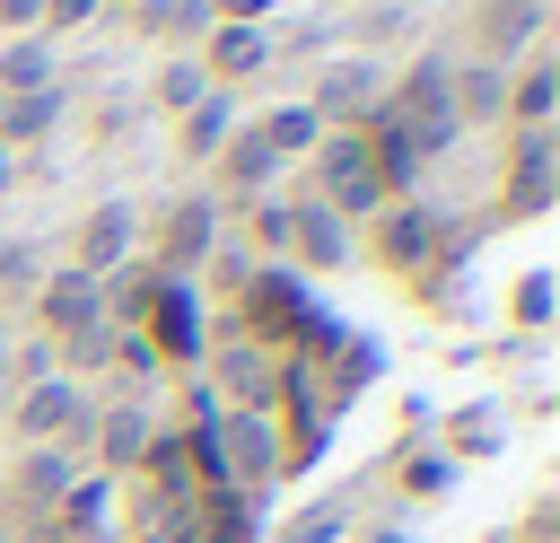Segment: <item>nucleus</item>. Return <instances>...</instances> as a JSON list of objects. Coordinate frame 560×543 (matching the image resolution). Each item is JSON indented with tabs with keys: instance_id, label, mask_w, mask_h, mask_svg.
Listing matches in <instances>:
<instances>
[{
	"instance_id": "1",
	"label": "nucleus",
	"mask_w": 560,
	"mask_h": 543,
	"mask_svg": "<svg viewBox=\"0 0 560 543\" xmlns=\"http://www.w3.org/2000/svg\"><path fill=\"white\" fill-rule=\"evenodd\" d=\"M350 245H359L394 289H411V298H420L429 280H446V272H455V228H446V210H438V201H420V193H411V201H385Z\"/></svg>"
},
{
	"instance_id": "2",
	"label": "nucleus",
	"mask_w": 560,
	"mask_h": 543,
	"mask_svg": "<svg viewBox=\"0 0 560 543\" xmlns=\"http://www.w3.org/2000/svg\"><path fill=\"white\" fill-rule=\"evenodd\" d=\"M219 236H228V219H219V201L192 184V193H166L158 219H140V263H149L158 280H201V263L219 254Z\"/></svg>"
},
{
	"instance_id": "3",
	"label": "nucleus",
	"mask_w": 560,
	"mask_h": 543,
	"mask_svg": "<svg viewBox=\"0 0 560 543\" xmlns=\"http://www.w3.org/2000/svg\"><path fill=\"white\" fill-rule=\"evenodd\" d=\"M306 201H324L341 228H368L394 193H385V175H376V158H368L359 131H324V140L306 149Z\"/></svg>"
},
{
	"instance_id": "4",
	"label": "nucleus",
	"mask_w": 560,
	"mask_h": 543,
	"mask_svg": "<svg viewBox=\"0 0 560 543\" xmlns=\"http://www.w3.org/2000/svg\"><path fill=\"white\" fill-rule=\"evenodd\" d=\"M490 219L499 228H525V219H542L551 201H560V149H551V131H499V175H490Z\"/></svg>"
},
{
	"instance_id": "5",
	"label": "nucleus",
	"mask_w": 560,
	"mask_h": 543,
	"mask_svg": "<svg viewBox=\"0 0 560 543\" xmlns=\"http://www.w3.org/2000/svg\"><path fill=\"white\" fill-rule=\"evenodd\" d=\"M70 482H79V464H70L61 447H9V455H0V525L18 534V525H35V517H52V508L70 499Z\"/></svg>"
},
{
	"instance_id": "6",
	"label": "nucleus",
	"mask_w": 560,
	"mask_h": 543,
	"mask_svg": "<svg viewBox=\"0 0 560 543\" xmlns=\"http://www.w3.org/2000/svg\"><path fill=\"white\" fill-rule=\"evenodd\" d=\"M158 429H166V420H158V403H140V394H96V429H88V473H96V482H131Z\"/></svg>"
},
{
	"instance_id": "7",
	"label": "nucleus",
	"mask_w": 560,
	"mask_h": 543,
	"mask_svg": "<svg viewBox=\"0 0 560 543\" xmlns=\"http://www.w3.org/2000/svg\"><path fill=\"white\" fill-rule=\"evenodd\" d=\"M376 96H385L376 53H324V61H315V88H306V114H315L324 131H359V123L376 114Z\"/></svg>"
},
{
	"instance_id": "8",
	"label": "nucleus",
	"mask_w": 560,
	"mask_h": 543,
	"mask_svg": "<svg viewBox=\"0 0 560 543\" xmlns=\"http://www.w3.org/2000/svg\"><path fill=\"white\" fill-rule=\"evenodd\" d=\"M131 254H140V201H131V193L88 201V210H79V228H70V245H61V263H70V272H88V280L122 272Z\"/></svg>"
},
{
	"instance_id": "9",
	"label": "nucleus",
	"mask_w": 560,
	"mask_h": 543,
	"mask_svg": "<svg viewBox=\"0 0 560 543\" xmlns=\"http://www.w3.org/2000/svg\"><path fill=\"white\" fill-rule=\"evenodd\" d=\"M201 175H210L201 193L219 201V219H236L245 201H262V193H280V158L262 149V131H254V123H236V131H228V140L210 149V166H201Z\"/></svg>"
},
{
	"instance_id": "10",
	"label": "nucleus",
	"mask_w": 560,
	"mask_h": 543,
	"mask_svg": "<svg viewBox=\"0 0 560 543\" xmlns=\"http://www.w3.org/2000/svg\"><path fill=\"white\" fill-rule=\"evenodd\" d=\"M140 342L158 350V368H166V377H192V368H201V350H210L201 289H192V280H166V289H158V307L140 315Z\"/></svg>"
},
{
	"instance_id": "11",
	"label": "nucleus",
	"mask_w": 560,
	"mask_h": 543,
	"mask_svg": "<svg viewBox=\"0 0 560 543\" xmlns=\"http://www.w3.org/2000/svg\"><path fill=\"white\" fill-rule=\"evenodd\" d=\"M280 272H289V280H332V272H350V228H341L324 201H306V193H289Z\"/></svg>"
},
{
	"instance_id": "12",
	"label": "nucleus",
	"mask_w": 560,
	"mask_h": 543,
	"mask_svg": "<svg viewBox=\"0 0 560 543\" xmlns=\"http://www.w3.org/2000/svg\"><path fill=\"white\" fill-rule=\"evenodd\" d=\"M542 18L551 9H534V0H472L464 9V61H490V70H516L534 44H542Z\"/></svg>"
},
{
	"instance_id": "13",
	"label": "nucleus",
	"mask_w": 560,
	"mask_h": 543,
	"mask_svg": "<svg viewBox=\"0 0 560 543\" xmlns=\"http://www.w3.org/2000/svg\"><path fill=\"white\" fill-rule=\"evenodd\" d=\"M105 307H96V280L88 272H70V263H52L35 289H26V333L35 342H61V333H79V324H96Z\"/></svg>"
},
{
	"instance_id": "14",
	"label": "nucleus",
	"mask_w": 560,
	"mask_h": 543,
	"mask_svg": "<svg viewBox=\"0 0 560 543\" xmlns=\"http://www.w3.org/2000/svg\"><path fill=\"white\" fill-rule=\"evenodd\" d=\"M192 61H201V79L210 88H254L262 70H271V26H201V44H192Z\"/></svg>"
},
{
	"instance_id": "15",
	"label": "nucleus",
	"mask_w": 560,
	"mask_h": 543,
	"mask_svg": "<svg viewBox=\"0 0 560 543\" xmlns=\"http://www.w3.org/2000/svg\"><path fill=\"white\" fill-rule=\"evenodd\" d=\"M551 114H560V53L534 44V53L508 70V114H499V131H551Z\"/></svg>"
},
{
	"instance_id": "16",
	"label": "nucleus",
	"mask_w": 560,
	"mask_h": 543,
	"mask_svg": "<svg viewBox=\"0 0 560 543\" xmlns=\"http://www.w3.org/2000/svg\"><path fill=\"white\" fill-rule=\"evenodd\" d=\"M446 114H455V131H464V140H472V131H499V114H508V70H490V61H464V53H455Z\"/></svg>"
},
{
	"instance_id": "17",
	"label": "nucleus",
	"mask_w": 560,
	"mask_h": 543,
	"mask_svg": "<svg viewBox=\"0 0 560 543\" xmlns=\"http://www.w3.org/2000/svg\"><path fill=\"white\" fill-rule=\"evenodd\" d=\"M79 114L70 88H35V96H0V149H44L61 123Z\"/></svg>"
},
{
	"instance_id": "18",
	"label": "nucleus",
	"mask_w": 560,
	"mask_h": 543,
	"mask_svg": "<svg viewBox=\"0 0 560 543\" xmlns=\"http://www.w3.org/2000/svg\"><path fill=\"white\" fill-rule=\"evenodd\" d=\"M201 96H210V79H201V61H192V53H158V61H149V88H140V105H149L158 123L192 114Z\"/></svg>"
},
{
	"instance_id": "19",
	"label": "nucleus",
	"mask_w": 560,
	"mask_h": 543,
	"mask_svg": "<svg viewBox=\"0 0 560 543\" xmlns=\"http://www.w3.org/2000/svg\"><path fill=\"white\" fill-rule=\"evenodd\" d=\"M166 131H175V158H184V166H210V149L236 131V96H228V88H210V96H201L192 114H175Z\"/></svg>"
},
{
	"instance_id": "20",
	"label": "nucleus",
	"mask_w": 560,
	"mask_h": 543,
	"mask_svg": "<svg viewBox=\"0 0 560 543\" xmlns=\"http://www.w3.org/2000/svg\"><path fill=\"white\" fill-rule=\"evenodd\" d=\"M201 26H210V9H201V0H149V9L131 18V44H158V53H192V44H201Z\"/></svg>"
},
{
	"instance_id": "21",
	"label": "nucleus",
	"mask_w": 560,
	"mask_h": 543,
	"mask_svg": "<svg viewBox=\"0 0 560 543\" xmlns=\"http://www.w3.org/2000/svg\"><path fill=\"white\" fill-rule=\"evenodd\" d=\"M254 131H262V149H271L280 166H306V149L324 140V123L306 114V96H280L271 114H254Z\"/></svg>"
},
{
	"instance_id": "22",
	"label": "nucleus",
	"mask_w": 560,
	"mask_h": 543,
	"mask_svg": "<svg viewBox=\"0 0 560 543\" xmlns=\"http://www.w3.org/2000/svg\"><path fill=\"white\" fill-rule=\"evenodd\" d=\"M35 88H61L52 35H9V44H0V96H35Z\"/></svg>"
},
{
	"instance_id": "23",
	"label": "nucleus",
	"mask_w": 560,
	"mask_h": 543,
	"mask_svg": "<svg viewBox=\"0 0 560 543\" xmlns=\"http://www.w3.org/2000/svg\"><path fill=\"white\" fill-rule=\"evenodd\" d=\"M192 543H262V499H245V490L201 499L192 508Z\"/></svg>"
},
{
	"instance_id": "24",
	"label": "nucleus",
	"mask_w": 560,
	"mask_h": 543,
	"mask_svg": "<svg viewBox=\"0 0 560 543\" xmlns=\"http://www.w3.org/2000/svg\"><path fill=\"white\" fill-rule=\"evenodd\" d=\"M341 534H350V508H341V499H315V508H298L271 543H341Z\"/></svg>"
},
{
	"instance_id": "25",
	"label": "nucleus",
	"mask_w": 560,
	"mask_h": 543,
	"mask_svg": "<svg viewBox=\"0 0 560 543\" xmlns=\"http://www.w3.org/2000/svg\"><path fill=\"white\" fill-rule=\"evenodd\" d=\"M508 324H516V333H542V324H551V272H542V263L508 289Z\"/></svg>"
},
{
	"instance_id": "26",
	"label": "nucleus",
	"mask_w": 560,
	"mask_h": 543,
	"mask_svg": "<svg viewBox=\"0 0 560 543\" xmlns=\"http://www.w3.org/2000/svg\"><path fill=\"white\" fill-rule=\"evenodd\" d=\"M385 35H402V0H359V9H350V53H368V44H385Z\"/></svg>"
},
{
	"instance_id": "27",
	"label": "nucleus",
	"mask_w": 560,
	"mask_h": 543,
	"mask_svg": "<svg viewBox=\"0 0 560 543\" xmlns=\"http://www.w3.org/2000/svg\"><path fill=\"white\" fill-rule=\"evenodd\" d=\"M18 543H114V525H79V517H35V525H18Z\"/></svg>"
},
{
	"instance_id": "28",
	"label": "nucleus",
	"mask_w": 560,
	"mask_h": 543,
	"mask_svg": "<svg viewBox=\"0 0 560 543\" xmlns=\"http://www.w3.org/2000/svg\"><path fill=\"white\" fill-rule=\"evenodd\" d=\"M490 447H499V420H481V412L446 420V464H455V455H490Z\"/></svg>"
},
{
	"instance_id": "29",
	"label": "nucleus",
	"mask_w": 560,
	"mask_h": 543,
	"mask_svg": "<svg viewBox=\"0 0 560 543\" xmlns=\"http://www.w3.org/2000/svg\"><path fill=\"white\" fill-rule=\"evenodd\" d=\"M446 455H402V499H446Z\"/></svg>"
},
{
	"instance_id": "30",
	"label": "nucleus",
	"mask_w": 560,
	"mask_h": 543,
	"mask_svg": "<svg viewBox=\"0 0 560 543\" xmlns=\"http://www.w3.org/2000/svg\"><path fill=\"white\" fill-rule=\"evenodd\" d=\"M201 9H210V26H280L289 0H201Z\"/></svg>"
},
{
	"instance_id": "31",
	"label": "nucleus",
	"mask_w": 560,
	"mask_h": 543,
	"mask_svg": "<svg viewBox=\"0 0 560 543\" xmlns=\"http://www.w3.org/2000/svg\"><path fill=\"white\" fill-rule=\"evenodd\" d=\"M18 289H35V245L0 236V298H18Z\"/></svg>"
},
{
	"instance_id": "32",
	"label": "nucleus",
	"mask_w": 560,
	"mask_h": 543,
	"mask_svg": "<svg viewBox=\"0 0 560 543\" xmlns=\"http://www.w3.org/2000/svg\"><path fill=\"white\" fill-rule=\"evenodd\" d=\"M96 18H105V0H44V35H79Z\"/></svg>"
},
{
	"instance_id": "33",
	"label": "nucleus",
	"mask_w": 560,
	"mask_h": 543,
	"mask_svg": "<svg viewBox=\"0 0 560 543\" xmlns=\"http://www.w3.org/2000/svg\"><path fill=\"white\" fill-rule=\"evenodd\" d=\"M9 35H44V0H0V44Z\"/></svg>"
},
{
	"instance_id": "34",
	"label": "nucleus",
	"mask_w": 560,
	"mask_h": 543,
	"mask_svg": "<svg viewBox=\"0 0 560 543\" xmlns=\"http://www.w3.org/2000/svg\"><path fill=\"white\" fill-rule=\"evenodd\" d=\"M18 193V149H0V201Z\"/></svg>"
},
{
	"instance_id": "35",
	"label": "nucleus",
	"mask_w": 560,
	"mask_h": 543,
	"mask_svg": "<svg viewBox=\"0 0 560 543\" xmlns=\"http://www.w3.org/2000/svg\"><path fill=\"white\" fill-rule=\"evenodd\" d=\"M140 9H149V0H105V18H122V26H131Z\"/></svg>"
},
{
	"instance_id": "36",
	"label": "nucleus",
	"mask_w": 560,
	"mask_h": 543,
	"mask_svg": "<svg viewBox=\"0 0 560 543\" xmlns=\"http://www.w3.org/2000/svg\"><path fill=\"white\" fill-rule=\"evenodd\" d=\"M0 385H9V324H0Z\"/></svg>"
},
{
	"instance_id": "37",
	"label": "nucleus",
	"mask_w": 560,
	"mask_h": 543,
	"mask_svg": "<svg viewBox=\"0 0 560 543\" xmlns=\"http://www.w3.org/2000/svg\"><path fill=\"white\" fill-rule=\"evenodd\" d=\"M0 543H18V534H9V525H0Z\"/></svg>"
},
{
	"instance_id": "38",
	"label": "nucleus",
	"mask_w": 560,
	"mask_h": 543,
	"mask_svg": "<svg viewBox=\"0 0 560 543\" xmlns=\"http://www.w3.org/2000/svg\"><path fill=\"white\" fill-rule=\"evenodd\" d=\"M341 9H359V0H341Z\"/></svg>"
},
{
	"instance_id": "39",
	"label": "nucleus",
	"mask_w": 560,
	"mask_h": 543,
	"mask_svg": "<svg viewBox=\"0 0 560 543\" xmlns=\"http://www.w3.org/2000/svg\"><path fill=\"white\" fill-rule=\"evenodd\" d=\"M534 9H551V0H534Z\"/></svg>"
}]
</instances>
